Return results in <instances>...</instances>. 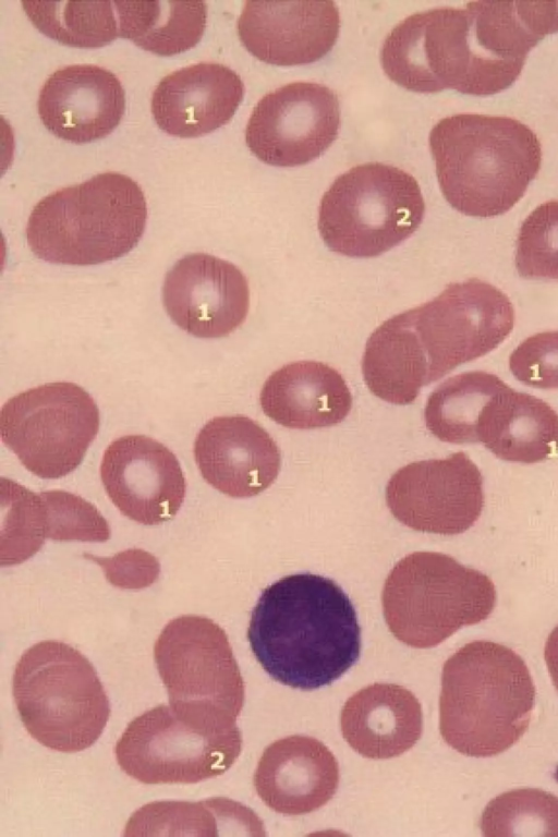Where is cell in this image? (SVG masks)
I'll return each instance as SVG.
<instances>
[{
	"label": "cell",
	"instance_id": "33",
	"mask_svg": "<svg viewBox=\"0 0 558 837\" xmlns=\"http://www.w3.org/2000/svg\"><path fill=\"white\" fill-rule=\"evenodd\" d=\"M509 367L521 383L538 389H558V331L535 333L509 357Z\"/></svg>",
	"mask_w": 558,
	"mask_h": 837
},
{
	"label": "cell",
	"instance_id": "30",
	"mask_svg": "<svg viewBox=\"0 0 558 837\" xmlns=\"http://www.w3.org/2000/svg\"><path fill=\"white\" fill-rule=\"evenodd\" d=\"M1 565L21 563L36 554L46 537L45 511L39 493L1 478Z\"/></svg>",
	"mask_w": 558,
	"mask_h": 837
},
{
	"label": "cell",
	"instance_id": "22",
	"mask_svg": "<svg viewBox=\"0 0 558 837\" xmlns=\"http://www.w3.org/2000/svg\"><path fill=\"white\" fill-rule=\"evenodd\" d=\"M253 783L269 809L286 815L306 814L333 797L339 784V765L322 741L308 736H289L265 749Z\"/></svg>",
	"mask_w": 558,
	"mask_h": 837
},
{
	"label": "cell",
	"instance_id": "19",
	"mask_svg": "<svg viewBox=\"0 0 558 837\" xmlns=\"http://www.w3.org/2000/svg\"><path fill=\"white\" fill-rule=\"evenodd\" d=\"M194 458L203 478L233 498L264 492L277 478L281 464L271 436L240 414L208 421L195 438Z\"/></svg>",
	"mask_w": 558,
	"mask_h": 837
},
{
	"label": "cell",
	"instance_id": "2",
	"mask_svg": "<svg viewBox=\"0 0 558 837\" xmlns=\"http://www.w3.org/2000/svg\"><path fill=\"white\" fill-rule=\"evenodd\" d=\"M247 640L276 681L304 691L331 684L360 658L355 608L331 579L287 575L267 586L253 608Z\"/></svg>",
	"mask_w": 558,
	"mask_h": 837
},
{
	"label": "cell",
	"instance_id": "21",
	"mask_svg": "<svg viewBox=\"0 0 558 837\" xmlns=\"http://www.w3.org/2000/svg\"><path fill=\"white\" fill-rule=\"evenodd\" d=\"M244 96L238 73L216 62H199L175 70L157 84L151 114L167 134L198 137L231 120Z\"/></svg>",
	"mask_w": 558,
	"mask_h": 837
},
{
	"label": "cell",
	"instance_id": "17",
	"mask_svg": "<svg viewBox=\"0 0 558 837\" xmlns=\"http://www.w3.org/2000/svg\"><path fill=\"white\" fill-rule=\"evenodd\" d=\"M465 8L486 96L512 85L530 50L546 35L558 32V1H472Z\"/></svg>",
	"mask_w": 558,
	"mask_h": 837
},
{
	"label": "cell",
	"instance_id": "12",
	"mask_svg": "<svg viewBox=\"0 0 558 837\" xmlns=\"http://www.w3.org/2000/svg\"><path fill=\"white\" fill-rule=\"evenodd\" d=\"M380 62L385 74L409 90L451 88L473 95L474 56L465 5L409 15L385 38Z\"/></svg>",
	"mask_w": 558,
	"mask_h": 837
},
{
	"label": "cell",
	"instance_id": "13",
	"mask_svg": "<svg viewBox=\"0 0 558 837\" xmlns=\"http://www.w3.org/2000/svg\"><path fill=\"white\" fill-rule=\"evenodd\" d=\"M340 128L337 95L314 82H293L259 99L245 129L250 150L277 167L306 165L333 143Z\"/></svg>",
	"mask_w": 558,
	"mask_h": 837
},
{
	"label": "cell",
	"instance_id": "23",
	"mask_svg": "<svg viewBox=\"0 0 558 837\" xmlns=\"http://www.w3.org/2000/svg\"><path fill=\"white\" fill-rule=\"evenodd\" d=\"M263 412L288 428L313 429L341 423L352 407L342 375L317 361H298L275 371L259 395Z\"/></svg>",
	"mask_w": 558,
	"mask_h": 837
},
{
	"label": "cell",
	"instance_id": "1",
	"mask_svg": "<svg viewBox=\"0 0 558 837\" xmlns=\"http://www.w3.org/2000/svg\"><path fill=\"white\" fill-rule=\"evenodd\" d=\"M513 325V306L498 288L476 278L450 283L372 332L362 357L364 381L377 398L410 404L422 387L497 348Z\"/></svg>",
	"mask_w": 558,
	"mask_h": 837
},
{
	"label": "cell",
	"instance_id": "28",
	"mask_svg": "<svg viewBox=\"0 0 558 837\" xmlns=\"http://www.w3.org/2000/svg\"><path fill=\"white\" fill-rule=\"evenodd\" d=\"M22 7L36 28L63 45L97 48L119 36L111 1H22Z\"/></svg>",
	"mask_w": 558,
	"mask_h": 837
},
{
	"label": "cell",
	"instance_id": "27",
	"mask_svg": "<svg viewBox=\"0 0 558 837\" xmlns=\"http://www.w3.org/2000/svg\"><path fill=\"white\" fill-rule=\"evenodd\" d=\"M507 387L499 377L483 371L448 378L427 399L424 410L427 429L445 442H478L477 427L484 408Z\"/></svg>",
	"mask_w": 558,
	"mask_h": 837
},
{
	"label": "cell",
	"instance_id": "31",
	"mask_svg": "<svg viewBox=\"0 0 558 837\" xmlns=\"http://www.w3.org/2000/svg\"><path fill=\"white\" fill-rule=\"evenodd\" d=\"M519 275L558 280V201L537 206L519 230L515 251Z\"/></svg>",
	"mask_w": 558,
	"mask_h": 837
},
{
	"label": "cell",
	"instance_id": "10",
	"mask_svg": "<svg viewBox=\"0 0 558 837\" xmlns=\"http://www.w3.org/2000/svg\"><path fill=\"white\" fill-rule=\"evenodd\" d=\"M99 410L82 387L44 384L10 398L0 413L3 444L41 478H59L83 461L99 429Z\"/></svg>",
	"mask_w": 558,
	"mask_h": 837
},
{
	"label": "cell",
	"instance_id": "9",
	"mask_svg": "<svg viewBox=\"0 0 558 837\" xmlns=\"http://www.w3.org/2000/svg\"><path fill=\"white\" fill-rule=\"evenodd\" d=\"M425 203L409 172L381 162L357 165L340 174L322 197L318 230L335 253L376 257L413 234Z\"/></svg>",
	"mask_w": 558,
	"mask_h": 837
},
{
	"label": "cell",
	"instance_id": "18",
	"mask_svg": "<svg viewBox=\"0 0 558 837\" xmlns=\"http://www.w3.org/2000/svg\"><path fill=\"white\" fill-rule=\"evenodd\" d=\"M243 46L275 65L307 64L336 44L340 14L333 1H245L236 24Z\"/></svg>",
	"mask_w": 558,
	"mask_h": 837
},
{
	"label": "cell",
	"instance_id": "3",
	"mask_svg": "<svg viewBox=\"0 0 558 837\" xmlns=\"http://www.w3.org/2000/svg\"><path fill=\"white\" fill-rule=\"evenodd\" d=\"M428 142L444 197L471 217H496L511 209L542 163L536 134L510 117H446L433 126Z\"/></svg>",
	"mask_w": 558,
	"mask_h": 837
},
{
	"label": "cell",
	"instance_id": "7",
	"mask_svg": "<svg viewBox=\"0 0 558 837\" xmlns=\"http://www.w3.org/2000/svg\"><path fill=\"white\" fill-rule=\"evenodd\" d=\"M381 601L390 632L405 645L429 648L487 619L497 594L485 573L442 553L415 551L392 568Z\"/></svg>",
	"mask_w": 558,
	"mask_h": 837
},
{
	"label": "cell",
	"instance_id": "11",
	"mask_svg": "<svg viewBox=\"0 0 558 837\" xmlns=\"http://www.w3.org/2000/svg\"><path fill=\"white\" fill-rule=\"evenodd\" d=\"M242 749L238 728L211 731L160 704L135 717L117 741L121 769L146 785L196 784L226 773Z\"/></svg>",
	"mask_w": 558,
	"mask_h": 837
},
{
	"label": "cell",
	"instance_id": "14",
	"mask_svg": "<svg viewBox=\"0 0 558 837\" xmlns=\"http://www.w3.org/2000/svg\"><path fill=\"white\" fill-rule=\"evenodd\" d=\"M386 502L393 517L412 530L460 534L482 513L483 476L462 451L445 459L412 462L390 477Z\"/></svg>",
	"mask_w": 558,
	"mask_h": 837
},
{
	"label": "cell",
	"instance_id": "15",
	"mask_svg": "<svg viewBox=\"0 0 558 837\" xmlns=\"http://www.w3.org/2000/svg\"><path fill=\"white\" fill-rule=\"evenodd\" d=\"M100 477L122 514L144 524L171 520L181 508L186 483L174 453L144 435H125L105 450Z\"/></svg>",
	"mask_w": 558,
	"mask_h": 837
},
{
	"label": "cell",
	"instance_id": "5",
	"mask_svg": "<svg viewBox=\"0 0 558 837\" xmlns=\"http://www.w3.org/2000/svg\"><path fill=\"white\" fill-rule=\"evenodd\" d=\"M146 220L141 186L125 174L104 172L41 198L29 215L26 240L43 260L97 265L132 251Z\"/></svg>",
	"mask_w": 558,
	"mask_h": 837
},
{
	"label": "cell",
	"instance_id": "32",
	"mask_svg": "<svg viewBox=\"0 0 558 837\" xmlns=\"http://www.w3.org/2000/svg\"><path fill=\"white\" fill-rule=\"evenodd\" d=\"M45 511L46 537L52 541L105 542L110 527L98 509L64 490L39 493Z\"/></svg>",
	"mask_w": 558,
	"mask_h": 837
},
{
	"label": "cell",
	"instance_id": "26",
	"mask_svg": "<svg viewBox=\"0 0 558 837\" xmlns=\"http://www.w3.org/2000/svg\"><path fill=\"white\" fill-rule=\"evenodd\" d=\"M113 5L119 36L159 56L191 49L206 27L204 1H113Z\"/></svg>",
	"mask_w": 558,
	"mask_h": 837
},
{
	"label": "cell",
	"instance_id": "6",
	"mask_svg": "<svg viewBox=\"0 0 558 837\" xmlns=\"http://www.w3.org/2000/svg\"><path fill=\"white\" fill-rule=\"evenodd\" d=\"M12 693L27 732L59 752L92 747L110 716L108 695L93 664L56 640L38 642L22 654Z\"/></svg>",
	"mask_w": 558,
	"mask_h": 837
},
{
	"label": "cell",
	"instance_id": "4",
	"mask_svg": "<svg viewBox=\"0 0 558 837\" xmlns=\"http://www.w3.org/2000/svg\"><path fill=\"white\" fill-rule=\"evenodd\" d=\"M535 687L522 657L492 641H472L442 667L439 730L452 749L489 757L512 747L530 725Z\"/></svg>",
	"mask_w": 558,
	"mask_h": 837
},
{
	"label": "cell",
	"instance_id": "24",
	"mask_svg": "<svg viewBox=\"0 0 558 837\" xmlns=\"http://www.w3.org/2000/svg\"><path fill=\"white\" fill-rule=\"evenodd\" d=\"M342 736L359 754L386 760L410 750L421 738L423 713L416 696L395 683L367 686L344 703Z\"/></svg>",
	"mask_w": 558,
	"mask_h": 837
},
{
	"label": "cell",
	"instance_id": "20",
	"mask_svg": "<svg viewBox=\"0 0 558 837\" xmlns=\"http://www.w3.org/2000/svg\"><path fill=\"white\" fill-rule=\"evenodd\" d=\"M43 124L57 137L85 144L109 135L125 109L124 88L111 71L95 64L56 70L38 96Z\"/></svg>",
	"mask_w": 558,
	"mask_h": 837
},
{
	"label": "cell",
	"instance_id": "35",
	"mask_svg": "<svg viewBox=\"0 0 558 837\" xmlns=\"http://www.w3.org/2000/svg\"><path fill=\"white\" fill-rule=\"evenodd\" d=\"M545 662L553 683L558 690V626L547 638L544 650Z\"/></svg>",
	"mask_w": 558,
	"mask_h": 837
},
{
	"label": "cell",
	"instance_id": "29",
	"mask_svg": "<svg viewBox=\"0 0 558 837\" xmlns=\"http://www.w3.org/2000/svg\"><path fill=\"white\" fill-rule=\"evenodd\" d=\"M484 836H558V797L536 788L514 789L488 802Z\"/></svg>",
	"mask_w": 558,
	"mask_h": 837
},
{
	"label": "cell",
	"instance_id": "25",
	"mask_svg": "<svg viewBox=\"0 0 558 837\" xmlns=\"http://www.w3.org/2000/svg\"><path fill=\"white\" fill-rule=\"evenodd\" d=\"M477 439L501 460L541 462L558 451V414L542 399L508 386L484 408Z\"/></svg>",
	"mask_w": 558,
	"mask_h": 837
},
{
	"label": "cell",
	"instance_id": "34",
	"mask_svg": "<svg viewBox=\"0 0 558 837\" xmlns=\"http://www.w3.org/2000/svg\"><path fill=\"white\" fill-rule=\"evenodd\" d=\"M104 570L107 580L114 586L125 590H140L150 586L160 572L158 560L143 549H126L113 557L86 555Z\"/></svg>",
	"mask_w": 558,
	"mask_h": 837
},
{
	"label": "cell",
	"instance_id": "16",
	"mask_svg": "<svg viewBox=\"0 0 558 837\" xmlns=\"http://www.w3.org/2000/svg\"><path fill=\"white\" fill-rule=\"evenodd\" d=\"M162 303L171 320L187 333L222 338L247 316L248 282L230 262L193 253L179 259L166 275Z\"/></svg>",
	"mask_w": 558,
	"mask_h": 837
},
{
	"label": "cell",
	"instance_id": "8",
	"mask_svg": "<svg viewBox=\"0 0 558 837\" xmlns=\"http://www.w3.org/2000/svg\"><path fill=\"white\" fill-rule=\"evenodd\" d=\"M154 658L178 716L205 730L238 728L244 681L218 623L198 615L170 620L155 642Z\"/></svg>",
	"mask_w": 558,
	"mask_h": 837
}]
</instances>
